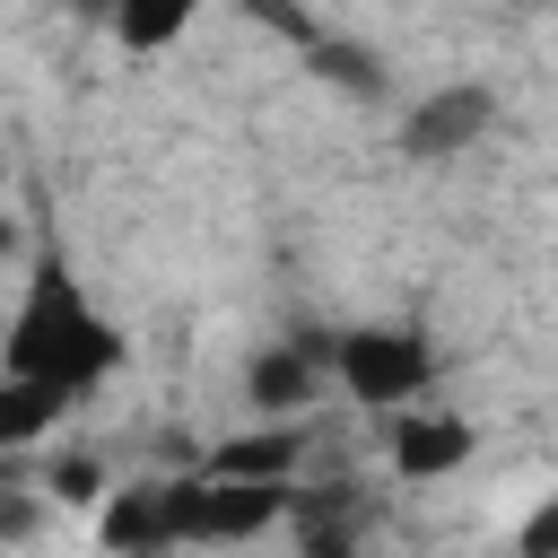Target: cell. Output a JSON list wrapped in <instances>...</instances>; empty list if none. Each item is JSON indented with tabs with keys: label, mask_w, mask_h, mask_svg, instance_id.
Masks as SVG:
<instances>
[{
	"label": "cell",
	"mask_w": 558,
	"mask_h": 558,
	"mask_svg": "<svg viewBox=\"0 0 558 558\" xmlns=\"http://www.w3.org/2000/svg\"><path fill=\"white\" fill-rule=\"evenodd\" d=\"M549 549H558V497H549V506L523 523V558H549Z\"/></svg>",
	"instance_id": "cell-13"
},
{
	"label": "cell",
	"mask_w": 558,
	"mask_h": 558,
	"mask_svg": "<svg viewBox=\"0 0 558 558\" xmlns=\"http://www.w3.org/2000/svg\"><path fill=\"white\" fill-rule=\"evenodd\" d=\"M305 392H314V357H305V349H262V357L244 366V401H253L262 418L296 410Z\"/></svg>",
	"instance_id": "cell-9"
},
{
	"label": "cell",
	"mask_w": 558,
	"mask_h": 558,
	"mask_svg": "<svg viewBox=\"0 0 558 558\" xmlns=\"http://www.w3.org/2000/svg\"><path fill=\"white\" fill-rule=\"evenodd\" d=\"M392 462H401V480L462 471V462H471V427H462V418H401V427H392Z\"/></svg>",
	"instance_id": "cell-6"
},
{
	"label": "cell",
	"mask_w": 558,
	"mask_h": 558,
	"mask_svg": "<svg viewBox=\"0 0 558 558\" xmlns=\"http://www.w3.org/2000/svg\"><path fill=\"white\" fill-rule=\"evenodd\" d=\"M105 549H174V523H166V480L157 488H113L105 506Z\"/></svg>",
	"instance_id": "cell-7"
},
{
	"label": "cell",
	"mask_w": 558,
	"mask_h": 558,
	"mask_svg": "<svg viewBox=\"0 0 558 558\" xmlns=\"http://www.w3.org/2000/svg\"><path fill=\"white\" fill-rule=\"evenodd\" d=\"M52 488H61V497H96V462H87V453H78V462H61V471H52Z\"/></svg>",
	"instance_id": "cell-14"
},
{
	"label": "cell",
	"mask_w": 558,
	"mask_h": 558,
	"mask_svg": "<svg viewBox=\"0 0 558 558\" xmlns=\"http://www.w3.org/2000/svg\"><path fill=\"white\" fill-rule=\"evenodd\" d=\"M523 9H541V0H523Z\"/></svg>",
	"instance_id": "cell-17"
},
{
	"label": "cell",
	"mask_w": 558,
	"mask_h": 558,
	"mask_svg": "<svg viewBox=\"0 0 558 558\" xmlns=\"http://www.w3.org/2000/svg\"><path fill=\"white\" fill-rule=\"evenodd\" d=\"M488 122H497V96H488V87H436V96L410 105L401 148H410V157H462L471 140H488Z\"/></svg>",
	"instance_id": "cell-4"
},
{
	"label": "cell",
	"mask_w": 558,
	"mask_h": 558,
	"mask_svg": "<svg viewBox=\"0 0 558 558\" xmlns=\"http://www.w3.org/2000/svg\"><path fill=\"white\" fill-rule=\"evenodd\" d=\"M0 366H9V375H35V384H61V392L78 401L87 384H105V375L122 366V331H113V323L78 296V279L44 253L26 305H17L9 331H0Z\"/></svg>",
	"instance_id": "cell-1"
},
{
	"label": "cell",
	"mask_w": 558,
	"mask_h": 558,
	"mask_svg": "<svg viewBox=\"0 0 558 558\" xmlns=\"http://www.w3.org/2000/svg\"><path fill=\"white\" fill-rule=\"evenodd\" d=\"M235 9H244V17H253V26H270V35H288V44H296V52H305V44H314V35H323V26H314V9H305V0H235Z\"/></svg>",
	"instance_id": "cell-12"
},
{
	"label": "cell",
	"mask_w": 558,
	"mask_h": 558,
	"mask_svg": "<svg viewBox=\"0 0 558 558\" xmlns=\"http://www.w3.org/2000/svg\"><path fill=\"white\" fill-rule=\"evenodd\" d=\"M331 366H340V384H349L357 401H375V410H401V401H418V392H427V375H436V349H427V331L366 323V331H340V340H331Z\"/></svg>",
	"instance_id": "cell-3"
},
{
	"label": "cell",
	"mask_w": 558,
	"mask_h": 558,
	"mask_svg": "<svg viewBox=\"0 0 558 558\" xmlns=\"http://www.w3.org/2000/svg\"><path fill=\"white\" fill-rule=\"evenodd\" d=\"M61 384H35V375H9L0 366V453H17V445H35L52 418H61Z\"/></svg>",
	"instance_id": "cell-8"
},
{
	"label": "cell",
	"mask_w": 558,
	"mask_h": 558,
	"mask_svg": "<svg viewBox=\"0 0 558 558\" xmlns=\"http://www.w3.org/2000/svg\"><path fill=\"white\" fill-rule=\"evenodd\" d=\"M296 453H305V436L279 427V418H262V427H244V436H218V445H209V471H227V480H288Z\"/></svg>",
	"instance_id": "cell-5"
},
{
	"label": "cell",
	"mask_w": 558,
	"mask_h": 558,
	"mask_svg": "<svg viewBox=\"0 0 558 558\" xmlns=\"http://www.w3.org/2000/svg\"><path fill=\"white\" fill-rule=\"evenodd\" d=\"M9 244H17V227H9V218H0V253H9Z\"/></svg>",
	"instance_id": "cell-16"
},
{
	"label": "cell",
	"mask_w": 558,
	"mask_h": 558,
	"mask_svg": "<svg viewBox=\"0 0 558 558\" xmlns=\"http://www.w3.org/2000/svg\"><path fill=\"white\" fill-rule=\"evenodd\" d=\"M0 532H9V541L35 532V497H0Z\"/></svg>",
	"instance_id": "cell-15"
},
{
	"label": "cell",
	"mask_w": 558,
	"mask_h": 558,
	"mask_svg": "<svg viewBox=\"0 0 558 558\" xmlns=\"http://www.w3.org/2000/svg\"><path fill=\"white\" fill-rule=\"evenodd\" d=\"M96 9H105V0H96Z\"/></svg>",
	"instance_id": "cell-18"
},
{
	"label": "cell",
	"mask_w": 558,
	"mask_h": 558,
	"mask_svg": "<svg viewBox=\"0 0 558 558\" xmlns=\"http://www.w3.org/2000/svg\"><path fill=\"white\" fill-rule=\"evenodd\" d=\"M279 514H288V480H227V471L166 480L174 541H262Z\"/></svg>",
	"instance_id": "cell-2"
},
{
	"label": "cell",
	"mask_w": 558,
	"mask_h": 558,
	"mask_svg": "<svg viewBox=\"0 0 558 558\" xmlns=\"http://www.w3.org/2000/svg\"><path fill=\"white\" fill-rule=\"evenodd\" d=\"M305 61H314V78H331V87H349V96H384V61H375L366 44H331V35H314Z\"/></svg>",
	"instance_id": "cell-11"
},
{
	"label": "cell",
	"mask_w": 558,
	"mask_h": 558,
	"mask_svg": "<svg viewBox=\"0 0 558 558\" xmlns=\"http://www.w3.org/2000/svg\"><path fill=\"white\" fill-rule=\"evenodd\" d=\"M105 17H113V35L131 52H157V44H174L192 26V0H105Z\"/></svg>",
	"instance_id": "cell-10"
}]
</instances>
